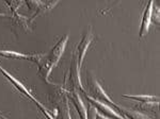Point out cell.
I'll list each match as a JSON object with an SVG mask.
<instances>
[{
  "label": "cell",
  "mask_w": 160,
  "mask_h": 119,
  "mask_svg": "<svg viewBox=\"0 0 160 119\" xmlns=\"http://www.w3.org/2000/svg\"><path fill=\"white\" fill-rule=\"evenodd\" d=\"M68 40V35L65 34L62 38H60L58 43L55 45V47L50 50L48 54H44L42 60L38 63V76H40L46 83H50L48 78L52 69L59 64L62 54L65 50L66 44Z\"/></svg>",
  "instance_id": "1"
},
{
  "label": "cell",
  "mask_w": 160,
  "mask_h": 119,
  "mask_svg": "<svg viewBox=\"0 0 160 119\" xmlns=\"http://www.w3.org/2000/svg\"><path fill=\"white\" fill-rule=\"evenodd\" d=\"M88 86H89L90 95H91L93 99L104 103H109L111 105L114 103L109 98V96L106 94V92L102 89V87L100 86V84L97 82V80L94 77H90L88 79Z\"/></svg>",
  "instance_id": "2"
},
{
  "label": "cell",
  "mask_w": 160,
  "mask_h": 119,
  "mask_svg": "<svg viewBox=\"0 0 160 119\" xmlns=\"http://www.w3.org/2000/svg\"><path fill=\"white\" fill-rule=\"evenodd\" d=\"M83 93L86 94V97L87 99L89 100V102L91 103L92 107H94L96 108L98 112L102 114V115L106 116L108 118H113V119H123V116L121 114H118V112H115L113 108H111V107L107 105L106 103L104 102H100V101H97V100L93 99L90 95H88L86 93V90H83Z\"/></svg>",
  "instance_id": "3"
},
{
  "label": "cell",
  "mask_w": 160,
  "mask_h": 119,
  "mask_svg": "<svg viewBox=\"0 0 160 119\" xmlns=\"http://www.w3.org/2000/svg\"><path fill=\"white\" fill-rule=\"evenodd\" d=\"M0 55L4 56L8 59H14V60H27V61L35 62L40 63V61L44 56V53H22L16 52L12 50H0Z\"/></svg>",
  "instance_id": "4"
},
{
  "label": "cell",
  "mask_w": 160,
  "mask_h": 119,
  "mask_svg": "<svg viewBox=\"0 0 160 119\" xmlns=\"http://www.w3.org/2000/svg\"><path fill=\"white\" fill-rule=\"evenodd\" d=\"M92 40H93L92 28L89 27V28H88V30L84 32L83 36H82L79 45L77 46V53H78V65H79V67L82 66L84 55H86V53L88 51V48H89V46H90V44H91Z\"/></svg>",
  "instance_id": "5"
},
{
  "label": "cell",
  "mask_w": 160,
  "mask_h": 119,
  "mask_svg": "<svg viewBox=\"0 0 160 119\" xmlns=\"http://www.w3.org/2000/svg\"><path fill=\"white\" fill-rule=\"evenodd\" d=\"M79 69H80V67L78 65V62H77L76 54H74L73 62H72L71 69H69V83H71L72 92H77V88L82 90V92L84 90L82 88L81 82H80V70Z\"/></svg>",
  "instance_id": "6"
},
{
  "label": "cell",
  "mask_w": 160,
  "mask_h": 119,
  "mask_svg": "<svg viewBox=\"0 0 160 119\" xmlns=\"http://www.w3.org/2000/svg\"><path fill=\"white\" fill-rule=\"evenodd\" d=\"M0 71L2 72V74H3V76L6 77L10 82H11L13 86H14L17 90H19V92L22 93V95H25V96H27L28 98H30V99L32 100L33 102H37L38 101L37 98H35L33 95H31V93L29 92V89H28L27 87H26L25 85L22 84L18 79H17V78H15L12 74H10L9 71L6 70V69H4L1 65H0Z\"/></svg>",
  "instance_id": "7"
},
{
  "label": "cell",
  "mask_w": 160,
  "mask_h": 119,
  "mask_svg": "<svg viewBox=\"0 0 160 119\" xmlns=\"http://www.w3.org/2000/svg\"><path fill=\"white\" fill-rule=\"evenodd\" d=\"M153 10H154V2L148 1V3L145 7V10H144L143 17H142L140 32H139L140 37H144V36L148 34L149 30V26H151L152 22V18H153Z\"/></svg>",
  "instance_id": "8"
},
{
  "label": "cell",
  "mask_w": 160,
  "mask_h": 119,
  "mask_svg": "<svg viewBox=\"0 0 160 119\" xmlns=\"http://www.w3.org/2000/svg\"><path fill=\"white\" fill-rule=\"evenodd\" d=\"M69 97H71V100H72V102H73L75 108H76L77 112H78V114H79L80 119H89L86 105H84V103H83V101H82L81 97L79 96L78 93L72 92L71 94H69Z\"/></svg>",
  "instance_id": "9"
},
{
  "label": "cell",
  "mask_w": 160,
  "mask_h": 119,
  "mask_svg": "<svg viewBox=\"0 0 160 119\" xmlns=\"http://www.w3.org/2000/svg\"><path fill=\"white\" fill-rule=\"evenodd\" d=\"M112 105L117 108L118 112L122 114L123 117H126L128 119H148L145 115L141 114L140 112H137V111H132V110H129V108H127V107H121V105H118L117 103H113Z\"/></svg>",
  "instance_id": "10"
},
{
  "label": "cell",
  "mask_w": 160,
  "mask_h": 119,
  "mask_svg": "<svg viewBox=\"0 0 160 119\" xmlns=\"http://www.w3.org/2000/svg\"><path fill=\"white\" fill-rule=\"evenodd\" d=\"M123 98H128L131 100H136L140 103L148 102H159V98L153 95H123Z\"/></svg>",
  "instance_id": "11"
},
{
  "label": "cell",
  "mask_w": 160,
  "mask_h": 119,
  "mask_svg": "<svg viewBox=\"0 0 160 119\" xmlns=\"http://www.w3.org/2000/svg\"><path fill=\"white\" fill-rule=\"evenodd\" d=\"M35 104L38 105V107L40 108V110H41V112H42V113L44 114V115H45V117L47 118V119H56V118H55V117H53V116H52V114H51V113H50V112H49V111H48V110H46V108H45V107H44V105H42V104H41V103L38 102V101H37V102H35Z\"/></svg>",
  "instance_id": "12"
},
{
  "label": "cell",
  "mask_w": 160,
  "mask_h": 119,
  "mask_svg": "<svg viewBox=\"0 0 160 119\" xmlns=\"http://www.w3.org/2000/svg\"><path fill=\"white\" fill-rule=\"evenodd\" d=\"M62 119H72L71 113H69V107H68V99H66V103H65L64 111L62 112Z\"/></svg>",
  "instance_id": "13"
},
{
  "label": "cell",
  "mask_w": 160,
  "mask_h": 119,
  "mask_svg": "<svg viewBox=\"0 0 160 119\" xmlns=\"http://www.w3.org/2000/svg\"><path fill=\"white\" fill-rule=\"evenodd\" d=\"M95 119H109V118L106 117L104 115H102V114L99 112H97V110H96V112H95Z\"/></svg>",
  "instance_id": "14"
},
{
  "label": "cell",
  "mask_w": 160,
  "mask_h": 119,
  "mask_svg": "<svg viewBox=\"0 0 160 119\" xmlns=\"http://www.w3.org/2000/svg\"><path fill=\"white\" fill-rule=\"evenodd\" d=\"M7 15L4 14V13H0V17H6Z\"/></svg>",
  "instance_id": "15"
},
{
  "label": "cell",
  "mask_w": 160,
  "mask_h": 119,
  "mask_svg": "<svg viewBox=\"0 0 160 119\" xmlns=\"http://www.w3.org/2000/svg\"><path fill=\"white\" fill-rule=\"evenodd\" d=\"M123 119H128V118H126V117H123Z\"/></svg>",
  "instance_id": "16"
}]
</instances>
